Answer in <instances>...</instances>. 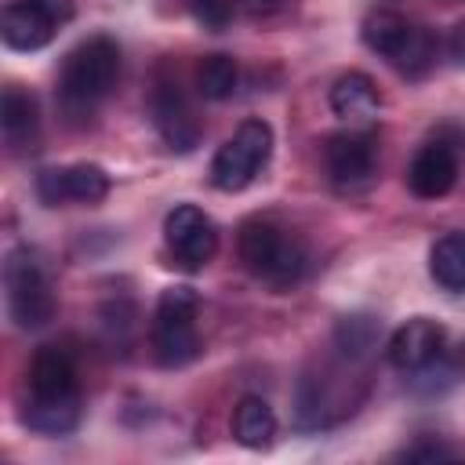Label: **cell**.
<instances>
[{
    "label": "cell",
    "instance_id": "obj_1",
    "mask_svg": "<svg viewBox=\"0 0 465 465\" xmlns=\"http://www.w3.org/2000/svg\"><path fill=\"white\" fill-rule=\"evenodd\" d=\"M120 76V47L109 36H87L76 44L58 73V105L69 124H84L94 116L98 102L116 87Z\"/></svg>",
    "mask_w": 465,
    "mask_h": 465
},
{
    "label": "cell",
    "instance_id": "obj_2",
    "mask_svg": "<svg viewBox=\"0 0 465 465\" xmlns=\"http://www.w3.org/2000/svg\"><path fill=\"white\" fill-rule=\"evenodd\" d=\"M240 258L254 276H262L276 291L294 287L309 265L305 247L265 218H251L240 225Z\"/></svg>",
    "mask_w": 465,
    "mask_h": 465
},
{
    "label": "cell",
    "instance_id": "obj_3",
    "mask_svg": "<svg viewBox=\"0 0 465 465\" xmlns=\"http://www.w3.org/2000/svg\"><path fill=\"white\" fill-rule=\"evenodd\" d=\"M200 298L193 287H167L153 312V356L160 367H185L200 356L196 334Z\"/></svg>",
    "mask_w": 465,
    "mask_h": 465
},
{
    "label": "cell",
    "instance_id": "obj_4",
    "mask_svg": "<svg viewBox=\"0 0 465 465\" xmlns=\"http://www.w3.org/2000/svg\"><path fill=\"white\" fill-rule=\"evenodd\" d=\"M272 153V127L265 120H243L236 134L211 160V185L222 193H240L254 182Z\"/></svg>",
    "mask_w": 465,
    "mask_h": 465
},
{
    "label": "cell",
    "instance_id": "obj_5",
    "mask_svg": "<svg viewBox=\"0 0 465 465\" xmlns=\"http://www.w3.org/2000/svg\"><path fill=\"white\" fill-rule=\"evenodd\" d=\"M4 287H7V312L22 331H36L54 316V294L29 251H11L4 262Z\"/></svg>",
    "mask_w": 465,
    "mask_h": 465
},
{
    "label": "cell",
    "instance_id": "obj_6",
    "mask_svg": "<svg viewBox=\"0 0 465 465\" xmlns=\"http://www.w3.org/2000/svg\"><path fill=\"white\" fill-rule=\"evenodd\" d=\"M327 171L341 193H363L378 174V138L367 127H349L327 138Z\"/></svg>",
    "mask_w": 465,
    "mask_h": 465
},
{
    "label": "cell",
    "instance_id": "obj_7",
    "mask_svg": "<svg viewBox=\"0 0 465 465\" xmlns=\"http://www.w3.org/2000/svg\"><path fill=\"white\" fill-rule=\"evenodd\" d=\"M163 236H167V247L182 269H203L218 251L214 222L193 203H178L163 218Z\"/></svg>",
    "mask_w": 465,
    "mask_h": 465
},
{
    "label": "cell",
    "instance_id": "obj_8",
    "mask_svg": "<svg viewBox=\"0 0 465 465\" xmlns=\"http://www.w3.org/2000/svg\"><path fill=\"white\" fill-rule=\"evenodd\" d=\"M109 193V174L98 163H69V167H44L36 174V196L47 207L58 203H98Z\"/></svg>",
    "mask_w": 465,
    "mask_h": 465
},
{
    "label": "cell",
    "instance_id": "obj_9",
    "mask_svg": "<svg viewBox=\"0 0 465 465\" xmlns=\"http://www.w3.org/2000/svg\"><path fill=\"white\" fill-rule=\"evenodd\" d=\"M149 113L153 124L160 131V138L174 149V153H193L200 142V124L182 94V87L174 80H156L153 94H149Z\"/></svg>",
    "mask_w": 465,
    "mask_h": 465
},
{
    "label": "cell",
    "instance_id": "obj_10",
    "mask_svg": "<svg viewBox=\"0 0 465 465\" xmlns=\"http://www.w3.org/2000/svg\"><path fill=\"white\" fill-rule=\"evenodd\" d=\"M443 341H447V331L436 320L414 316V320H407L403 327L392 331L385 356L400 371H425L443 356Z\"/></svg>",
    "mask_w": 465,
    "mask_h": 465
},
{
    "label": "cell",
    "instance_id": "obj_11",
    "mask_svg": "<svg viewBox=\"0 0 465 465\" xmlns=\"http://www.w3.org/2000/svg\"><path fill=\"white\" fill-rule=\"evenodd\" d=\"M458 182V156L450 145L443 142H429L414 153L411 167H407V185L414 196L421 200H436V196H447Z\"/></svg>",
    "mask_w": 465,
    "mask_h": 465
},
{
    "label": "cell",
    "instance_id": "obj_12",
    "mask_svg": "<svg viewBox=\"0 0 465 465\" xmlns=\"http://www.w3.org/2000/svg\"><path fill=\"white\" fill-rule=\"evenodd\" d=\"M54 33H58L54 18L36 0H15V4L4 7L0 36L11 51H40V47L51 44Z\"/></svg>",
    "mask_w": 465,
    "mask_h": 465
},
{
    "label": "cell",
    "instance_id": "obj_13",
    "mask_svg": "<svg viewBox=\"0 0 465 465\" xmlns=\"http://www.w3.org/2000/svg\"><path fill=\"white\" fill-rule=\"evenodd\" d=\"M0 131H4V142L15 153H25V149L36 145V138H40V109H36V98L29 91H22V87H7L4 91Z\"/></svg>",
    "mask_w": 465,
    "mask_h": 465
},
{
    "label": "cell",
    "instance_id": "obj_14",
    "mask_svg": "<svg viewBox=\"0 0 465 465\" xmlns=\"http://www.w3.org/2000/svg\"><path fill=\"white\" fill-rule=\"evenodd\" d=\"M22 421L40 436H65L80 425V392L73 396H29Z\"/></svg>",
    "mask_w": 465,
    "mask_h": 465
},
{
    "label": "cell",
    "instance_id": "obj_15",
    "mask_svg": "<svg viewBox=\"0 0 465 465\" xmlns=\"http://www.w3.org/2000/svg\"><path fill=\"white\" fill-rule=\"evenodd\" d=\"M331 109L345 124H367L378 113V87L367 73H341L331 87Z\"/></svg>",
    "mask_w": 465,
    "mask_h": 465
},
{
    "label": "cell",
    "instance_id": "obj_16",
    "mask_svg": "<svg viewBox=\"0 0 465 465\" xmlns=\"http://www.w3.org/2000/svg\"><path fill=\"white\" fill-rule=\"evenodd\" d=\"M76 367L62 349H40L29 363V396H73Z\"/></svg>",
    "mask_w": 465,
    "mask_h": 465
},
{
    "label": "cell",
    "instance_id": "obj_17",
    "mask_svg": "<svg viewBox=\"0 0 465 465\" xmlns=\"http://www.w3.org/2000/svg\"><path fill=\"white\" fill-rule=\"evenodd\" d=\"M276 436V414L262 396H243L232 407V440L247 450H265Z\"/></svg>",
    "mask_w": 465,
    "mask_h": 465
},
{
    "label": "cell",
    "instance_id": "obj_18",
    "mask_svg": "<svg viewBox=\"0 0 465 465\" xmlns=\"http://www.w3.org/2000/svg\"><path fill=\"white\" fill-rule=\"evenodd\" d=\"M429 272L443 291H465V232H447L436 240Z\"/></svg>",
    "mask_w": 465,
    "mask_h": 465
},
{
    "label": "cell",
    "instance_id": "obj_19",
    "mask_svg": "<svg viewBox=\"0 0 465 465\" xmlns=\"http://www.w3.org/2000/svg\"><path fill=\"white\" fill-rule=\"evenodd\" d=\"M407 33H411V22L396 11H371L363 18V29H360L363 44L371 51H378L381 58H392L400 51V44L407 40Z\"/></svg>",
    "mask_w": 465,
    "mask_h": 465
},
{
    "label": "cell",
    "instance_id": "obj_20",
    "mask_svg": "<svg viewBox=\"0 0 465 465\" xmlns=\"http://www.w3.org/2000/svg\"><path fill=\"white\" fill-rule=\"evenodd\" d=\"M240 84V69H236V58L232 54H207L200 58L196 65V87L203 98L211 102H225Z\"/></svg>",
    "mask_w": 465,
    "mask_h": 465
},
{
    "label": "cell",
    "instance_id": "obj_21",
    "mask_svg": "<svg viewBox=\"0 0 465 465\" xmlns=\"http://www.w3.org/2000/svg\"><path fill=\"white\" fill-rule=\"evenodd\" d=\"M378 334H381V320L363 316V312H352V316H341V320H338V327H334V345L341 349V356L363 360V356L378 345Z\"/></svg>",
    "mask_w": 465,
    "mask_h": 465
},
{
    "label": "cell",
    "instance_id": "obj_22",
    "mask_svg": "<svg viewBox=\"0 0 465 465\" xmlns=\"http://www.w3.org/2000/svg\"><path fill=\"white\" fill-rule=\"evenodd\" d=\"M403 76H421V73H429V65L436 62V36L429 33V29H421V25H411V33H407V40L400 44V51L389 58Z\"/></svg>",
    "mask_w": 465,
    "mask_h": 465
},
{
    "label": "cell",
    "instance_id": "obj_23",
    "mask_svg": "<svg viewBox=\"0 0 465 465\" xmlns=\"http://www.w3.org/2000/svg\"><path fill=\"white\" fill-rule=\"evenodd\" d=\"M185 4L196 15V22L207 29H225L232 18V0H185Z\"/></svg>",
    "mask_w": 465,
    "mask_h": 465
},
{
    "label": "cell",
    "instance_id": "obj_24",
    "mask_svg": "<svg viewBox=\"0 0 465 465\" xmlns=\"http://www.w3.org/2000/svg\"><path fill=\"white\" fill-rule=\"evenodd\" d=\"M400 458L403 461H443V458H458V454L443 443H414V447L400 450Z\"/></svg>",
    "mask_w": 465,
    "mask_h": 465
},
{
    "label": "cell",
    "instance_id": "obj_25",
    "mask_svg": "<svg viewBox=\"0 0 465 465\" xmlns=\"http://www.w3.org/2000/svg\"><path fill=\"white\" fill-rule=\"evenodd\" d=\"M51 18H54V25L62 29L65 22H73V15H76V4L73 0H36Z\"/></svg>",
    "mask_w": 465,
    "mask_h": 465
},
{
    "label": "cell",
    "instance_id": "obj_26",
    "mask_svg": "<svg viewBox=\"0 0 465 465\" xmlns=\"http://www.w3.org/2000/svg\"><path fill=\"white\" fill-rule=\"evenodd\" d=\"M447 54H450V62L465 65V22L450 25V33H447Z\"/></svg>",
    "mask_w": 465,
    "mask_h": 465
},
{
    "label": "cell",
    "instance_id": "obj_27",
    "mask_svg": "<svg viewBox=\"0 0 465 465\" xmlns=\"http://www.w3.org/2000/svg\"><path fill=\"white\" fill-rule=\"evenodd\" d=\"M240 7L251 11V15H272V11L283 7V0H240Z\"/></svg>",
    "mask_w": 465,
    "mask_h": 465
}]
</instances>
